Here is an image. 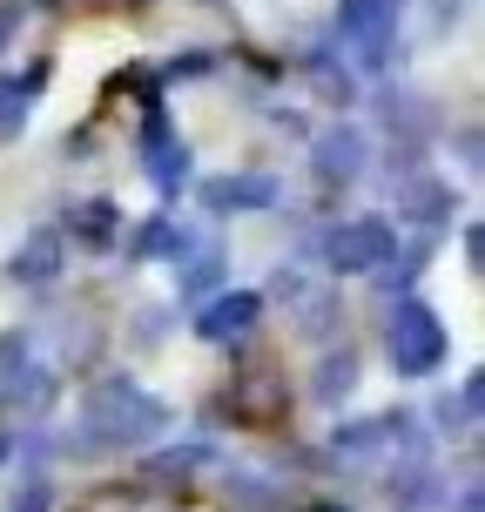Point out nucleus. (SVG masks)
Masks as SVG:
<instances>
[{"instance_id":"obj_1","label":"nucleus","mask_w":485,"mask_h":512,"mask_svg":"<svg viewBox=\"0 0 485 512\" xmlns=\"http://www.w3.org/2000/svg\"><path fill=\"white\" fill-rule=\"evenodd\" d=\"M432 351H438L432 324H425V317H405V337H398V358H405V364H432Z\"/></svg>"}]
</instances>
